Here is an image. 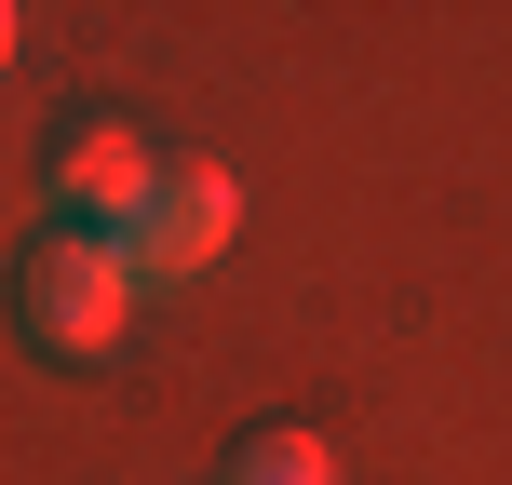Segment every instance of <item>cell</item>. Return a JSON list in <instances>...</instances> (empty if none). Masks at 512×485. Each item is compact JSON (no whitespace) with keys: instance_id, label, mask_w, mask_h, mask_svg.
I'll return each instance as SVG.
<instances>
[{"instance_id":"277c9868","label":"cell","mask_w":512,"mask_h":485,"mask_svg":"<svg viewBox=\"0 0 512 485\" xmlns=\"http://www.w3.org/2000/svg\"><path fill=\"white\" fill-rule=\"evenodd\" d=\"M230 485H337V445L310 418H256V432H230Z\"/></svg>"},{"instance_id":"5b68a950","label":"cell","mask_w":512,"mask_h":485,"mask_svg":"<svg viewBox=\"0 0 512 485\" xmlns=\"http://www.w3.org/2000/svg\"><path fill=\"white\" fill-rule=\"evenodd\" d=\"M0 68H14V0H0Z\"/></svg>"},{"instance_id":"6da1fadb","label":"cell","mask_w":512,"mask_h":485,"mask_svg":"<svg viewBox=\"0 0 512 485\" xmlns=\"http://www.w3.org/2000/svg\"><path fill=\"white\" fill-rule=\"evenodd\" d=\"M122 310H135V270H122L108 243H81V230H27V243H14V337H27V351L108 364Z\"/></svg>"},{"instance_id":"7a4b0ae2","label":"cell","mask_w":512,"mask_h":485,"mask_svg":"<svg viewBox=\"0 0 512 485\" xmlns=\"http://www.w3.org/2000/svg\"><path fill=\"white\" fill-rule=\"evenodd\" d=\"M149 135L122 122V108H68V122L41 135V230H81V243H122L135 189H149Z\"/></svg>"},{"instance_id":"3957f363","label":"cell","mask_w":512,"mask_h":485,"mask_svg":"<svg viewBox=\"0 0 512 485\" xmlns=\"http://www.w3.org/2000/svg\"><path fill=\"white\" fill-rule=\"evenodd\" d=\"M230 216H243V189H230V162H203V149H162L149 162V189H135V216H122V270L135 283H189V270H216V243H230Z\"/></svg>"}]
</instances>
